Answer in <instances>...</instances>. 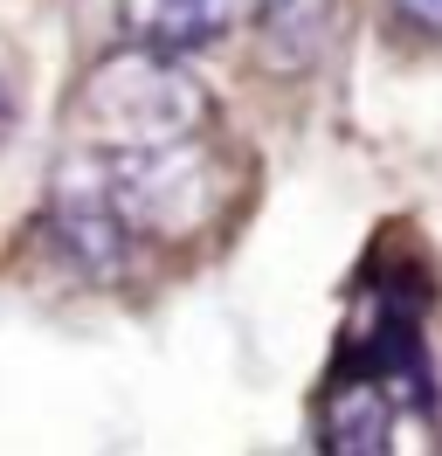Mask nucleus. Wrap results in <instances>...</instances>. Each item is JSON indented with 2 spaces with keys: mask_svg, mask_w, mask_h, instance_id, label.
Masks as SVG:
<instances>
[{
  "mask_svg": "<svg viewBox=\"0 0 442 456\" xmlns=\"http://www.w3.org/2000/svg\"><path fill=\"white\" fill-rule=\"evenodd\" d=\"M118 21L160 56H193L242 21V0H118Z\"/></svg>",
  "mask_w": 442,
  "mask_h": 456,
  "instance_id": "4",
  "label": "nucleus"
},
{
  "mask_svg": "<svg viewBox=\"0 0 442 456\" xmlns=\"http://www.w3.org/2000/svg\"><path fill=\"white\" fill-rule=\"evenodd\" d=\"M77 125L97 152H132V145H173L201 139L208 125V90L180 56L160 49H110L83 69L77 84Z\"/></svg>",
  "mask_w": 442,
  "mask_h": 456,
  "instance_id": "1",
  "label": "nucleus"
},
{
  "mask_svg": "<svg viewBox=\"0 0 442 456\" xmlns=\"http://www.w3.org/2000/svg\"><path fill=\"white\" fill-rule=\"evenodd\" d=\"M7 125H14V104H7V84H0V132H7Z\"/></svg>",
  "mask_w": 442,
  "mask_h": 456,
  "instance_id": "8",
  "label": "nucleus"
},
{
  "mask_svg": "<svg viewBox=\"0 0 442 456\" xmlns=\"http://www.w3.org/2000/svg\"><path fill=\"white\" fill-rule=\"evenodd\" d=\"M42 228H49L55 256L70 263L77 277H125V263H132V222H125V208L110 194V159L104 152H77V159H62L49 180V200H42Z\"/></svg>",
  "mask_w": 442,
  "mask_h": 456,
  "instance_id": "2",
  "label": "nucleus"
},
{
  "mask_svg": "<svg viewBox=\"0 0 442 456\" xmlns=\"http://www.w3.org/2000/svg\"><path fill=\"white\" fill-rule=\"evenodd\" d=\"M394 395L366 373H339L325 395V415H318V443L339 456H381L394 436Z\"/></svg>",
  "mask_w": 442,
  "mask_h": 456,
  "instance_id": "5",
  "label": "nucleus"
},
{
  "mask_svg": "<svg viewBox=\"0 0 442 456\" xmlns=\"http://www.w3.org/2000/svg\"><path fill=\"white\" fill-rule=\"evenodd\" d=\"M332 14H339V0H256L270 69H311L332 42Z\"/></svg>",
  "mask_w": 442,
  "mask_h": 456,
  "instance_id": "6",
  "label": "nucleus"
},
{
  "mask_svg": "<svg viewBox=\"0 0 442 456\" xmlns=\"http://www.w3.org/2000/svg\"><path fill=\"white\" fill-rule=\"evenodd\" d=\"M104 159L132 235H193L215 215V159L193 139L132 145V152H104Z\"/></svg>",
  "mask_w": 442,
  "mask_h": 456,
  "instance_id": "3",
  "label": "nucleus"
},
{
  "mask_svg": "<svg viewBox=\"0 0 442 456\" xmlns=\"http://www.w3.org/2000/svg\"><path fill=\"white\" fill-rule=\"evenodd\" d=\"M387 14L414 42H442V0H387Z\"/></svg>",
  "mask_w": 442,
  "mask_h": 456,
  "instance_id": "7",
  "label": "nucleus"
}]
</instances>
